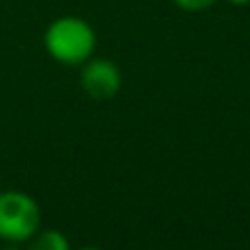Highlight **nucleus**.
<instances>
[{
  "label": "nucleus",
  "mask_w": 250,
  "mask_h": 250,
  "mask_svg": "<svg viewBox=\"0 0 250 250\" xmlns=\"http://www.w3.org/2000/svg\"><path fill=\"white\" fill-rule=\"evenodd\" d=\"M16 246H18V244H7V246H4V248H0V250H18Z\"/></svg>",
  "instance_id": "0eeeda50"
},
{
  "label": "nucleus",
  "mask_w": 250,
  "mask_h": 250,
  "mask_svg": "<svg viewBox=\"0 0 250 250\" xmlns=\"http://www.w3.org/2000/svg\"><path fill=\"white\" fill-rule=\"evenodd\" d=\"M42 211L35 198L24 191L0 193V239L7 244L29 242L40 230Z\"/></svg>",
  "instance_id": "f03ea898"
},
{
  "label": "nucleus",
  "mask_w": 250,
  "mask_h": 250,
  "mask_svg": "<svg viewBox=\"0 0 250 250\" xmlns=\"http://www.w3.org/2000/svg\"><path fill=\"white\" fill-rule=\"evenodd\" d=\"M26 250H73V248H70L68 237L62 230L48 229V230H38L29 239Z\"/></svg>",
  "instance_id": "20e7f679"
},
{
  "label": "nucleus",
  "mask_w": 250,
  "mask_h": 250,
  "mask_svg": "<svg viewBox=\"0 0 250 250\" xmlns=\"http://www.w3.org/2000/svg\"><path fill=\"white\" fill-rule=\"evenodd\" d=\"M217 0H173V4L185 11H204V9L213 7Z\"/></svg>",
  "instance_id": "39448f33"
},
{
  "label": "nucleus",
  "mask_w": 250,
  "mask_h": 250,
  "mask_svg": "<svg viewBox=\"0 0 250 250\" xmlns=\"http://www.w3.org/2000/svg\"><path fill=\"white\" fill-rule=\"evenodd\" d=\"M44 48L64 66H82L95 55L97 33L83 18L62 16L44 31Z\"/></svg>",
  "instance_id": "f257e3e1"
},
{
  "label": "nucleus",
  "mask_w": 250,
  "mask_h": 250,
  "mask_svg": "<svg viewBox=\"0 0 250 250\" xmlns=\"http://www.w3.org/2000/svg\"><path fill=\"white\" fill-rule=\"evenodd\" d=\"M229 2H230V4H248L250 0H229Z\"/></svg>",
  "instance_id": "423d86ee"
},
{
  "label": "nucleus",
  "mask_w": 250,
  "mask_h": 250,
  "mask_svg": "<svg viewBox=\"0 0 250 250\" xmlns=\"http://www.w3.org/2000/svg\"><path fill=\"white\" fill-rule=\"evenodd\" d=\"M79 250H101V248H95V246H86V248H79Z\"/></svg>",
  "instance_id": "6e6552de"
},
{
  "label": "nucleus",
  "mask_w": 250,
  "mask_h": 250,
  "mask_svg": "<svg viewBox=\"0 0 250 250\" xmlns=\"http://www.w3.org/2000/svg\"><path fill=\"white\" fill-rule=\"evenodd\" d=\"M79 83H82L83 92L90 99L105 101L112 99L121 90V70L112 60L105 57H90L88 62L82 64V73H79Z\"/></svg>",
  "instance_id": "7ed1b4c3"
}]
</instances>
